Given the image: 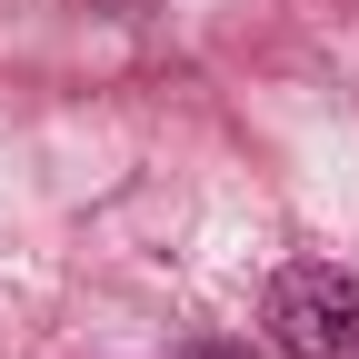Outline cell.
<instances>
[{
	"instance_id": "cell-1",
	"label": "cell",
	"mask_w": 359,
	"mask_h": 359,
	"mask_svg": "<svg viewBox=\"0 0 359 359\" xmlns=\"http://www.w3.org/2000/svg\"><path fill=\"white\" fill-rule=\"evenodd\" d=\"M259 330L280 339V359H359V269L290 259L259 299Z\"/></svg>"
},
{
	"instance_id": "cell-2",
	"label": "cell",
	"mask_w": 359,
	"mask_h": 359,
	"mask_svg": "<svg viewBox=\"0 0 359 359\" xmlns=\"http://www.w3.org/2000/svg\"><path fill=\"white\" fill-rule=\"evenodd\" d=\"M180 359H250V349H230V339H200V349H180Z\"/></svg>"
},
{
	"instance_id": "cell-3",
	"label": "cell",
	"mask_w": 359,
	"mask_h": 359,
	"mask_svg": "<svg viewBox=\"0 0 359 359\" xmlns=\"http://www.w3.org/2000/svg\"><path fill=\"white\" fill-rule=\"evenodd\" d=\"M100 11H120V20H140V11H150V0H100Z\"/></svg>"
}]
</instances>
